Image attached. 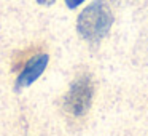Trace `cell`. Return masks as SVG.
Instances as JSON below:
<instances>
[{
    "instance_id": "obj_1",
    "label": "cell",
    "mask_w": 148,
    "mask_h": 136,
    "mask_svg": "<svg viewBox=\"0 0 148 136\" xmlns=\"http://www.w3.org/2000/svg\"><path fill=\"white\" fill-rule=\"evenodd\" d=\"M113 11L107 0H92L77 19V32L89 43H99L113 26Z\"/></svg>"
},
{
    "instance_id": "obj_2",
    "label": "cell",
    "mask_w": 148,
    "mask_h": 136,
    "mask_svg": "<svg viewBox=\"0 0 148 136\" xmlns=\"http://www.w3.org/2000/svg\"><path fill=\"white\" fill-rule=\"evenodd\" d=\"M94 98V82L91 75L83 74L72 82L64 98V106L73 117H83L89 110Z\"/></svg>"
},
{
    "instance_id": "obj_3",
    "label": "cell",
    "mask_w": 148,
    "mask_h": 136,
    "mask_svg": "<svg viewBox=\"0 0 148 136\" xmlns=\"http://www.w3.org/2000/svg\"><path fill=\"white\" fill-rule=\"evenodd\" d=\"M48 61H49V56L46 55V53H40V55H35L34 58H30L29 61L26 62V66L23 67L21 74L18 75L14 90L21 91L23 88L32 85L34 82L45 72L46 66H48Z\"/></svg>"
},
{
    "instance_id": "obj_4",
    "label": "cell",
    "mask_w": 148,
    "mask_h": 136,
    "mask_svg": "<svg viewBox=\"0 0 148 136\" xmlns=\"http://www.w3.org/2000/svg\"><path fill=\"white\" fill-rule=\"evenodd\" d=\"M64 2H65V5H67L70 10H75L77 7H80V5L83 3L84 0H64Z\"/></svg>"
},
{
    "instance_id": "obj_5",
    "label": "cell",
    "mask_w": 148,
    "mask_h": 136,
    "mask_svg": "<svg viewBox=\"0 0 148 136\" xmlns=\"http://www.w3.org/2000/svg\"><path fill=\"white\" fill-rule=\"evenodd\" d=\"M38 5H43V7H51L53 3H56V0H35Z\"/></svg>"
}]
</instances>
